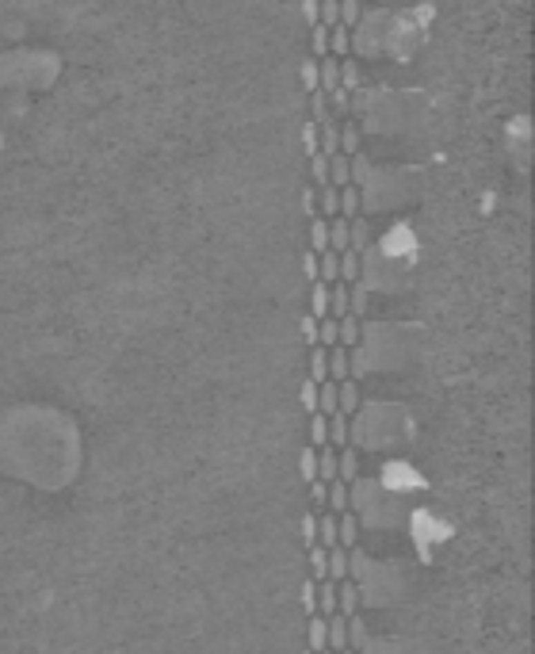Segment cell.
I'll use <instances>...</instances> for the list:
<instances>
[{
	"mask_svg": "<svg viewBox=\"0 0 535 654\" xmlns=\"http://www.w3.org/2000/svg\"><path fill=\"white\" fill-rule=\"evenodd\" d=\"M340 84V58H318V88L321 92H333Z\"/></svg>",
	"mask_w": 535,
	"mask_h": 654,
	"instance_id": "7",
	"label": "cell"
},
{
	"mask_svg": "<svg viewBox=\"0 0 535 654\" xmlns=\"http://www.w3.org/2000/svg\"><path fill=\"white\" fill-rule=\"evenodd\" d=\"M298 81H302L306 92H318V58H313V61H302V69H298Z\"/></svg>",
	"mask_w": 535,
	"mask_h": 654,
	"instance_id": "48",
	"label": "cell"
},
{
	"mask_svg": "<svg viewBox=\"0 0 535 654\" xmlns=\"http://www.w3.org/2000/svg\"><path fill=\"white\" fill-rule=\"evenodd\" d=\"M329 551V581H344L348 578V551L344 547H325Z\"/></svg>",
	"mask_w": 535,
	"mask_h": 654,
	"instance_id": "25",
	"label": "cell"
},
{
	"mask_svg": "<svg viewBox=\"0 0 535 654\" xmlns=\"http://www.w3.org/2000/svg\"><path fill=\"white\" fill-rule=\"evenodd\" d=\"M302 215L318 218V184H310V188H302Z\"/></svg>",
	"mask_w": 535,
	"mask_h": 654,
	"instance_id": "50",
	"label": "cell"
},
{
	"mask_svg": "<svg viewBox=\"0 0 535 654\" xmlns=\"http://www.w3.org/2000/svg\"><path fill=\"white\" fill-rule=\"evenodd\" d=\"M310 176H313V184H318V188H325V184H329V157H310Z\"/></svg>",
	"mask_w": 535,
	"mask_h": 654,
	"instance_id": "46",
	"label": "cell"
},
{
	"mask_svg": "<svg viewBox=\"0 0 535 654\" xmlns=\"http://www.w3.org/2000/svg\"><path fill=\"white\" fill-rule=\"evenodd\" d=\"M298 601H302V613H306V616L318 613V581H313V578L302 581V589H298Z\"/></svg>",
	"mask_w": 535,
	"mask_h": 654,
	"instance_id": "40",
	"label": "cell"
},
{
	"mask_svg": "<svg viewBox=\"0 0 535 654\" xmlns=\"http://www.w3.org/2000/svg\"><path fill=\"white\" fill-rule=\"evenodd\" d=\"M298 532H302V544H306V547L318 544V513H313V509H310V513H302V521H298Z\"/></svg>",
	"mask_w": 535,
	"mask_h": 654,
	"instance_id": "42",
	"label": "cell"
},
{
	"mask_svg": "<svg viewBox=\"0 0 535 654\" xmlns=\"http://www.w3.org/2000/svg\"><path fill=\"white\" fill-rule=\"evenodd\" d=\"M318 211H321V218H337V188L333 184L318 188Z\"/></svg>",
	"mask_w": 535,
	"mask_h": 654,
	"instance_id": "37",
	"label": "cell"
},
{
	"mask_svg": "<svg viewBox=\"0 0 535 654\" xmlns=\"http://www.w3.org/2000/svg\"><path fill=\"white\" fill-rule=\"evenodd\" d=\"M360 126L356 123H348V126H340V153H348V157H356L360 153Z\"/></svg>",
	"mask_w": 535,
	"mask_h": 654,
	"instance_id": "36",
	"label": "cell"
},
{
	"mask_svg": "<svg viewBox=\"0 0 535 654\" xmlns=\"http://www.w3.org/2000/svg\"><path fill=\"white\" fill-rule=\"evenodd\" d=\"M337 613L344 616V620L360 613V586H356V581H348V578L337 581Z\"/></svg>",
	"mask_w": 535,
	"mask_h": 654,
	"instance_id": "3",
	"label": "cell"
},
{
	"mask_svg": "<svg viewBox=\"0 0 535 654\" xmlns=\"http://www.w3.org/2000/svg\"><path fill=\"white\" fill-rule=\"evenodd\" d=\"M318 414H337V383L333 379H325V383H318Z\"/></svg>",
	"mask_w": 535,
	"mask_h": 654,
	"instance_id": "24",
	"label": "cell"
},
{
	"mask_svg": "<svg viewBox=\"0 0 535 654\" xmlns=\"http://www.w3.org/2000/svg\"><path fill=\"white\" fill-rule=\"evenodd\" d=\"M310 46H313V58H325V54H329V27L325 23L310 27Z\"/></svg>",
	"mask_w": 535,
	"mask_h": 654,
	"instance_id": "38",
	"label": "cell"
},
{
	"mask_svg": "<svg viewBox=\"0 0 535 654\" xmlns=\"http://www.w3.org/2000/svg\"><path fill=\"white\" fill-rule=\"evenodd\" d=\"M306 643H310V651H325V643H329V616L313 613L310 624H306Z\"/></svg>",
	"mask_w": 535,
	"mask_h": 654,
	"instance_id": "4",
	"label": "cell"
},
{
	"mask_svg": "<svg viewBox=\"0 0 535 654\" xmlns=\"http://www.w3.org/2000/svg\"><path fill=\"white\" fill-rule=\"evenodd\" d=\"M302 19H306V27L318 23V0H302Z\"/></svg>",
	"mask_w": 535,
	"mask_h": 654,
	"instance_id": "53",
	"label": "cell"
},
{
	"mask_svg": "<svg viewBox=\"0 0 535 654\" xmlns=\"http://www.w3.org/2000/svg\"><path fill=\"white\" fill-rule=\"evenodd\" d=\"M329 184L333 188L352 184V157H348V153H333L329 157Z\"/></svg>",
	"mask_w": 535,
	"mask_h": 654,
	"instance_id": "10",
	"label": "cell"
},
{
	"mask_svg": "<svg viewBox=\"0 0 535 654\" xmlns=\"http://www.w3.org/2000/svg\"><path fill=\"white\" fill-rule=\"evenodd\" d=\"M302 276H306V280H318V253H313V249H310V253H302Z\"/></svg>",
	"mask_w": 535,
	"mask_h": 654,
	"instance_id": "52",
	"label": "cell"
},
{
	"mask_svg": "<svg viewBox=\"0 0 535 654\" xmlns=\"http://www.w3.org/2000/svg\"><path fill=\"white\" fill-rule=\"evenodd\" d=\"M329 96V111H333V119H340V115H348V108H352V92L348 88H333V92H325Z\"/></svg>",
	"mask_w": 535,
	"mask_h": 654,
	"instance_id": "35",
	"label": "cell"
},
{
	"mask_svg": "<svg viewBox=\"0 0 535 654\" xmlns=\"http://www.w3.org/2000/svg\"><path fill=\"white\" fill-rule=\"evenodd\" d=\"M413 245V230L409 226H394V233L387 238V253L394 257V253H402V249H409Z\"/></svg>",
	"mask_w": 535,
	"mask_h": 654,
	"instance_id": "39",
	"label": "cell"
},
{
	"mask_svg": "<svg viewBox=\"0 0 535 654\" xmlns=\"http://www.w3.org/2000/svg\"><path fill=\"white\" fill-rule=\"evenodd\" d=\"M318 479L321 482H333L337 479V448H318Z\"/></svg>",
	"mask_w": 535,
	"mask_h": 654,
	"instance_id": "19",
	"label": "cell"
},
{
	"mask_svg": "<svg viewBox=\"0 0 535 654\" xmlns=\"http://www.w3.org/2000/svg\"><path fill=\"white\" fill-rule=\"evenodd\" d=\"M348 444V414H329V448Z\"/></svg>",
	"mask_w": 535,
	"mask_h": 654,
	"instance_id": "29",
	"label": "cell"
},
{
	"mask_svg": "<svg viewBox=\"0 0 535 654\" xmlns=\"http://www.w3.org/2000/svg\"><path fill=\"white\" fill-rule=\"evenodd\" d=\"M337 345H344V348L360 345V318H352V314L337 318Z\"/></svg>",
	"mask_w": 535,
	"mask_h": 654,
	"instance_id": "16",
	"label": "cell"
},
{
	"mask_svg": "<svg viewBox=\"0 0 535 654\" xmlns=\"http://www.w3.org/2000/svg\"><path fill=\"white\" fill-rule=\"evenodd\" d=\"M310 379L313 383L329 379V348H325V345H313L310 348Z\"/></svg>",
	"mask_w": 535,
	"mask_h": 654,
	"instance_id": "15",
	"label": "cell"
},
{
	"mask_svg": "<svg viewBox=\"0 0 535 654\" xmlns=\"http://www.w3.org/2000/svg\"><path fill=\"white\" fill-rule=\"evenodd\" d=\"M310 111H313V123H333V111H329V96H325V92H310Z\"/></svg>",
	"mask_w": 535,
	"mask_h": 654,
	"instance_id": "33",
	"label": "cell"
},
{
	"mask_svg": "<svg viewBox=\"0 0 535 654\" xmlns=\"http://www.w3.org/2000/svg\"><path fill=\"white\" fill-rule=\"evenodd\" d=\"M360 81H363V73H360V61H352V58H340V88L356 92V88H360Z\"/></svg>",
	"mask_w": 535,
	"mask_h": 654,
	"instance_id": "31",
	"label": "cell"
},
{
	"mask_svg": "<svg viewBox=\"0 0 535 654\" xmlns=\"http://www.w3.org/2000/svg\"><path fill=\"white\" fill-rule=\"evenodd\" d=\"M310 249L313 253H325L329 249V218H310Z\"/></svg>",
	"mask_w": 535,
	"mask_h": 654,
	"instance_id": "21",
	"label": "cell"
},
{
	"mask_svg": "<svg viewBox=\"0 0 535 654\" xmlns=\"http://www.w3.org/2000/svg\"><path fill=\"white\" fill-rule=\"evenodd\" d=\"M298 329H302V340H306V345H310V348L318 345V318H313V314H306Z\"/></svg>",
	"mask_w": 535,
	"mask_h": 654,
	"instance_id": "51",
	"label": "cell"
},
{
	"mask_svg": "<svg viewBox=\"0 0 535 654\" xmlns=\"http://www.w3.org/2000/svg\"><path fill=\"white\" fill-rule=\"evenodd\" d=\"M306 551H310V578L313 581H325V578H329V551H325L321 544L306 547Z\"/></svg>",
	"mask_w": 535,
	"mask_h": 654,
	"instance_id": "18",
	"label": "cell"
},
{
	"mask_svg": "<svg viewBox=\"0 0 535 654\" xmlns=\"http://www.w3.org/2000/svg\"><path fill=\"white\" fill-rule=\"evenodd\" d=\"M363 310H367V283H348V314L352 318H360Z\"/></svg>",
	"mask_w": 535,
	"mask_h": 654,
	"instance_id": "28",
	"label": "cell"
},
{
	"mask_svg": "<svg viewBox=\"0 0 535 654\" xmlns=\"http://www.w3.org/2000/svg\"><path fill=\"white\" fill-rule=\"evenodd\" d=\"M367 241H371V226L363 222L360 215H356V218H348V249L363 257V249H367Z\"/></svg>",
	"mask_w": 535,
	"mask_h": 654,
	"instance_id": "12",
	"label": "cell"
},
{
	"mask_svg": "<svg viewBox=\"0 0 535 654\" xmlns=\"http://www.w3.org/2000/svg\"><path fill=\"white\" fill-rule=\"evenodd\" d=\"M306 654H313V651H306Z\"/></svg>",
	"mask_w": 535,
	"mask_h": 654,
	"instance_id": "56",
	"label": "cell"
},
{
	"mask_svg": "<svg viewBox=\"0 0 535 654\" xmlns=\"http://www.w3.org/2000/svg\"><path fill=\"white\" fill-rule=\"evenodd\" d=\"M337 4H340V23H344V27H356V23H360V0H337Z\"/></svg>",
	"mask_w": 535,
	"mask_h": 654,
	"instance_id": "47",
	"label": "cell"
},
{
	"mask_svg": "<svg viewBox=\"0 0 535 654\" xmlns=\"http://www.w3.org/2000/svg\"><path fill=\"white\" fill-rule=\"evenodd\" d=\"M363 643H367V624H363L360 613H356V616H348V646H352V651H360Z\"/></svg>",
	"mask_w": 535,
	"mask_h": 654,
	"instance_id": "41",
	"label": "cell"
},
{
	"mask_svg": "<svg viewBox=\"0 0 535 654\" xmlns=\"http://www.w3.org/2000/svg\"><path fill=\"white\" fill-rule=\"evenodd\" d=\"M318 654H333V651H318Z\"/></svg>",
	"mask_w": 535,
	"mask_h": 654,
	"instance_id": "55",
	"label": "cell"
},
{
	"mask_svg": "<svg viewBox=\"0 0 535 654\" xmlns=\"http://www.w3.org/2000/svg\"><path fill=\"white\" fill-rule=\"evenodd\" d=\"M325 509H329V513H344L348 509V486L340 479H333L329 482V497H325Z\"/></svg>",
	"mask_w": 535,
	"mask_h": 654,
	"instance_id": "27",
	"label": "cell"
},
{
	"mask_svg": "<svg viewBox=\"0 0 535 654\" xmlns=\"http://www.w3.org/2000/svg\"><path fill=\"white\" fill-rule=\"evenodd\" d=\"M329 249L333 253H344L348 249V218H329Z\"/></svg>",
	"mask_w": 535,
	"mask_h": 654,
	"instance_id": "26",
	"label": "cell"
},
{
	"mask_svg": "<svg viewBox=\"0 0 535 654\" xmlns=\"http://www.w3.org/2000/svg\"><path fill=\"white\" fill-rule=\"evenodd\" d=\"M344 646H348V620L340 613H333L329 616V643H325V651L337 654V651H344Z\"/></svg>",
	"mask_w": 535,
	"mask_h": 654,
	"instance_id": "13",
	"label": "cell"
},
{
	"mask_svg": "<svg viewBox=\"0 0 535 654\" xmlns=\"http://www.w3.org/2000/svg\"><path fill=\"white\" fill-rule=\"evenodd\" d=\"M306 486H310V506H313V513H321V509H325V497H329V482L313 479V482H306Z\"/></svg>",
	"mask_w": 535,
	"mask_h": 654,
	"instance_id": "45",
	"label": "cell"
},
{
	"mask_svg": "<svg viewBox=\"0 0 535 654\" xmlns=\"http://www.w3.org/2000/svg\"><path fill=\"white\" fill-rule=\"evenodd\" d=\"M310 314L329 318V283H321V280L310 283Z\"/></svg>",
	"mask_w": 535,
	"mask_h": 654,
	"instance_id": "14",
	"label": "cell"
},
{
	"mask_svg": "<svg viewBox=\"0 0 535 654\" xmlns=\"http://www.w3.org/2000/svg\"><path fill=\"white\" fill-rule=\"evenodd\" d=\"M360 410V383L340 379L337 383V414H356Z\"/></svg>",
	"mask_w": 535,
	"mask_h": 654,
	"instance_id": "5",
	"label": "cell"
},
{
	"mask_svg": "<svg viewBox=\"0 0 535 654\" xmlns=\"http://www.w3.org/2000/svg\"><path fill=\"white\" fill-rule=\"evenodd\" d=\"M302 149H306V157H318V123L302 126Z\"/></svg>",
	"mask_w": 535,
	"mask_h": 654,
	"instance_id": "49",
	"label": "cell"
},
{
	"mask_svg": "<svg viewBox=\"0 0 535 654\" xmlns=\"http://www.w3.org/2000/svg\"><path fill=\"white\" fill-rule=\"evenodd\" d=\"M310 444L313 448L329 444V417L325 414H310Z\"/></svg>",
	"mask_w": 535,
	"mask_h": 654,
	"instance_id": "32",
	"label": "cell"
},
{
	"mask_svg": "<svg viewBox=\"0 0 535 654\" xmlns=\"http://www.w3.org/2000/svg\"><path fill=\"white\" fill-rule=\"evenodd\" d=\"M318 613L321 616H333L337 613V581H318Z\"/></svg>",
	"mask_w": 535,
	"mask_h": 654,
	"instance_id": "20",
	"label": "cell"
},
{
	"mask_svg": "<svg viewBox=\"0 0 535 654\" xmlns=\"http://www.w3.org/2000/svg\"><path fill=\"white\" fill-rule=\"evenodd\" d=\"M337 654H356V651H352V646H344V651H337Z\"/></svg>",
	"mask_w": 535,
	"mask_h": 654,
	"instance_id": "54",
	"label": "cell"
},
{
	"mask_svg": "<svg viewBox=\"0 0 535 654\" xmlns=\"http://www.w3.org/2000/svg\"><path fill=\"white\" fill-rule=\"evenodd\" d=\"M363 272L360 265V253H352V249H344V253H337V280L340 283H356Z\"/></svg>",
	"mask_w": 535,
	"mask_h": 654,
	"instance_id": "8",
	"label": "cell"
},
{
	"mask_svg": "<svg viewBox=\"0 0 535 654\" xmlns=\"http://www.w3.org/2000/svg\"><path fill=\"white\" fill-rule=\"evenodd\" d=\"M348 314V283H329V318H344Z\"/></svg>",
	"mask_w": 535,
	"mask_h": 654,
	"instance_id": "23",
	"label": "cell"
},
{
	"mask_svg": "<svg viewBox=\"0 0 535 654\" xmlns=\"http://www.w3.org/2000/svg\"><path fill=\"white\" fill-rule=\"evenodd\" d=\"M318 153H321V157H333V153H340V131H337V119H333V123H321V126H318Z\"/></svg>",
	"mask_w": 535,
	"mask_h": 654,
	"instance_id": "9",
	"label": "cell"
},
{
	"mask_svg": "<svg viewBox=\"0 0 535 654\" xmlns=\"http://www.w3.org/2000/svg\"><path fill=\"white\" fill-rule=\"evenodd\" d=\"M318 345H337V318H318Z\"/></svg>",
	"mask_w": 535,
	"mask_h": 654,
	"instance_id": "43",
	"label": "cell"
},
{
	"mask_svg": "<svg viewBox=\"0 0 535 654\" xmlns=\"http://www.w3.org/2000/svg\"><path fill=\"white\" fill-rule=\"evenodd\" d=\"M348 50H352V27H329V58H348Z\"/></svg>",
	"mask_w": 535,
	"mask_h": 654,
	"instance_id": "11",
	"label": "cell"
},
{
	"mask_svg": "<svg viewBox=\"0 0 535 654\" xmlns=\"http://www.w3.org/2000/svg\"><path fill=\"white\" fill-rule=\"evenodd\" d=\"M360 544V521H356V513H337V547H344V551H352V547Z\"/></svg>",
	"mask_w": 535,
	"mask_h": 654,
	"instance_id": "2",
	"label": "cell"
},
{
	"mask_svg": "<svg viewBox=\"0 0 535 654\" xmlns=\"http://www.w3.org/2000/svg\"><path fill=\"white\" fill-rule=\"evenodd\" d=\"M337 479L344 482V486H356V479H360V456H356L352 444H344L337 452Z\"/></svg>",
	"mask_w": 535,
	"mask_h": 654,
	"instance_id": "1",
	"label": "cell"
},
{
	"mask_svg": "<svg viewBox=\"0 0 535 654\" xmlns=\"http://www.w3.org/2000/svg\"><path fill=\"white\" fill-rule=\"evenodd\" d=\"M298 474H302V482L318 479V448H313V444L298 452Z\"/></svg>",
	"mask_w": 535,
	"mask_h": 654,
	"instance_id": "30",
	"label": "cell"
},
{
	"mask_svg": "<svg viewBox=\"0 0 535 654\" xmlns=\"http://www.w3.org/2000/svg\"><path fill=\"white\" fill-rule=\"evenodd\" d=\"M318 280L321 283H337V253H333V249L318 253Z\"/></svg>",
	"mask_w": 535,
	"mask_h": 654,
	"instance_id": "34",
	"label": "cell"
},
{
	"mask_svg": "<svg viewBox=\"0 0 535 654\" xmlns=\"http://www.w3.org/2000/svg\"><path fill=\"white\" fill-rule=\"evenodd\" d=\"M318 544L321 547H337V513L321 509L318 513Z\"/></svg>",
	"mask_w": 535,
	"mask_h": 654,
	"instance_id": "17",
	"label": "cell"
},
{
	"mask_svg": "<svg viewBox=\"0 0 535 654\" xmlns=\"http://www.w3.org/2000/svg\"><path fill=\"white\" fill-rule=\"evenodd\" d=\"M329 379L333 383L348 379V348L344 345H333L329 348Z\"/></svg>",
	"mask_w": 535,
	"mask_h": 654,
	"instance_id": "22",
	"label": "cell"
},
{
	"mask_svg": "<svg viewBox=\"0 0 535 654\" xmlns=\"http://www.w3.org/2000/svg\"><path fill=\"white\" fill-rule=\"evenodd\" d=\"M360 203H363V195H360V188H356V184H344V188H337V215H340V218H356V215H360Z\"/></svg>",
	"mask_w": 535,
	"mask_h": 654,
	"instance_id": "6",
	"label": "cell"
},
{
	"mask_svg": "<svg viewBox=\"0 0 535 654\" xmlns=\"http://www.w3.org/2000/svg\"><path fill=\"white\" fill-rule=\"evenodd\" d=\"M298 402H302L306 414H318V383L313 379H306L302 387H298Z\"/></svg>",
	"mask_w": 535,
	"mask_h": 654,
	"instance_id": "44",
	"label": "cell"
}]
</instances>
